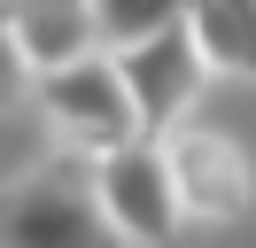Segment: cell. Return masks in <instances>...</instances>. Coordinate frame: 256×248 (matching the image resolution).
I'll list each match as a JSON object with an SVG mask.
<instances>
[{
	"label": "cell",
	"instance_id": "obj_2",
	"mask_svg": "<svg viewBox=\"0 0 256 248\" xmlns=\"http://www.w3.org/2000/svg\"><path fill=\"white\" fill-rule=\"evenodd\" d=\"M32 86H39V108L54 116V132H62L78 155H109V148H124V140H148L140 116H132V93H124V78H116L109 46L62 62V70H39Z\"/></svg>",
	"mask_w": 256,
	"mask_h": 248
},
{
	"label": "cell",
	"instance_id": "obj_8",
	"mask_svg": "<svg viewBox=\"0 0 256 248\" xmlns=\"http://www.w3.org/2000/svg\"><path fill=\"white\" fill-rule=\"evenodd\" d=\"M171 24H186V0H94V31L109 54L148 39V31H171Z\"/></svg>",
	"mask_w": 256,
	"mask_h": 248
},
{
	"label": "cell",
	"instance_id": "obj_7",
	"mask_svg": "<svg viewBox=\"0 0 256 248\" xmlns=\"http://www.w3.org/2000/svg\"><path fill=\"white\" fill-rule=\"evenodd\" d=\"M186 31L202 39L210 70L256 78V0H186Z\"/></svg>",
	"mask_w": 256,
	"mask_h": 248
},
{
	"label": "cell",
	"instance_id": "obj_9",
	"mask_svg": "<svg viewBox=\"0 0 256 248\" xmlns=\"http://www.w3.org/2000/svg\"><path fill=\"white\" fill-rule=\"evenodd\" d=\"M24 86H32V62H24V54H16V39H8V31H0V108L16 101V93H24Z\"/></svg>",
	"mask_w": 256,
	"mask_h": 248
},
{
	"label": "cell",
	"instance_id": "obj_5",
	"mask_svg": "<svg viewBox=\"0 0 256 248\" xmlns=\"http://www.w3.org/2000/svg\"><path fill=\"white\" fill-rule=\"evenodd\" d=\"M163 155H171V186H178V210L186 217L233 225V217L256 210V170H248V155H240L225 132L178 124V132H163Z\"/></svg>",
	"mask_w": 256,
	"mask_h": 248
},
{
	"label": "cell",
	"instance_id": "obj_6",
	"mask_svg": "<svg viewBox=\"0 0 256 248\" xmlns=\"http://www.w3.org/2000/svg\"><path fill=\"white\" fill-rule=\"evenodd\" d=\"M0 31L16 39V54L39 70H62V62L94 54L101 31H94V0H0Z\"/></svg>",
	"mask_w": 256,
	"mask_h": 248
},
{
	"label": "cell",
	"instance_id": "obj_3",
	"mask_svg": "<svg viewBox=\"0 0 256 248\" xmlns=\"http://www.w3.org/2000/svg\"><path fill=\"white\" fill-rule=\"evenodd\" d=\"M94 194H101V210H109L124 248H171L178 225H186L163 140H124V148L94 155Z\"/></svg>",
	"mask_w": 256,
	"mask_h": 248
},
{
	"label": "cell",
	"instance_id": "obj_4",
	"mask_svg": "<svg viewBox=\"0 0 256 248\" xmlns=\"http://www.w3.org/2000/svg\"><path fill=\"white\" fill-rule=\"evenodd\" d=\"M116 78H124V93H132L140 132L163 140V132H178V124H186L194 101H202L210 54H202V39H194L186 24H171V31H148V39L116 46Z\"/></svg>",
	"mask_w": 256,
	"mask_h": 248
},
{
	"label": "cell",
	"instance_id": "obj_1",
	"mask_svg": "<svg viewBox=\"0 0 256 248\" xmlns=\"http://www.w3.org/2000/svg\"><path fill=\"white\" fill-rule=\"evenodd\" d=\"M0 248H124L94 194V170L47 163L0 194Z\"/></svg>",
	"mask_w": 256,
	"mask_h": 248
}]
</instances>
